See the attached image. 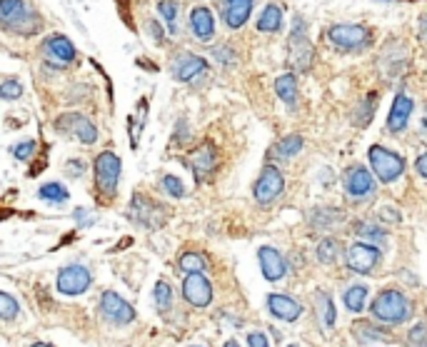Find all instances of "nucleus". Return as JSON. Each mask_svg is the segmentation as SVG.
<instances>
[{
	"label": "nucleus",
	"mask_w": 427,
	"mask_h": 347,
	"mask_svg": "<svg viewBox=\"0 0 427 347\" xmlns=\"http://www.w3.org/2000/svg\"><path fill=\"white\" fill-rule=\"evenodd\" d=\"M0 20L13 33L30 36L40 28V18L28 0H0Z\"/></svg>",
	"instance_id": "nucleus-1"
},
{
	"label": "nucleus",
	"mask_w": 427,
	"mask_h": 347,
	"mask_svg": "<svg viewBox=\"0 0 427 347\" xmlns=\"http://www.w3.org/2000/svg\"><path fill=\"white\" fill-rule=\"evenodd\" d=\"M370 310L380 323H407L412 318V302L400 290H382Z\"/></svg>",
	"instance_id": "nucleus-2"
},
{
	"label": "nucleus",
	"mask_w": 427,
	"mask_h": 347,
	"mask_svg": "<svg viewBox=\"0 0 427 347\" xmlns=\"http://www.w3.org/2000/svg\"><path fill=\"white\" fill-rule=\"evenodd\" d=\"M368 157H370V168H373V173L377 175L380 183H395V180L405 173L403 155L382 148V145H373Z\"/></svg>",
	"instance_id": "nucleus-3"
},
{
	"label": "nucleus",
	"mask_w": 427,
	"mask_h": 347,
	"mask_svg": "<svg viewBox=\"0 0 427 347\" xmlns=\"http://www.w3.org/2000/svg\"><path fill=\"white\" fill-rule=\"evenodd\" d=\"M120 170H123L120 157L115 153H110V150H105V153H100V155L95 157V185L107 198L118 192Z\"/></svg>",
	"instance_id": "nucleus-4"
},
{
	"label": "nucleus",
	"mask_w": 427,
	"mask_h": 347,
	"mask_svg": "<svg viewBox=\"0 0 427 347\" xmlns=\"http://www.w3.org/2000/svg\"><path fill=\"white\" fill-rule=\"evenodd\" d=\"M305 20L295 18V28H292L290 43H287V58H290V65L297 68V70H310L315 60V50L310 45L308 36H305Z\"/></svg>",
	"instance_id": "nucleus-5"
},
{
	"label": "nucleus",
	"mask_w": 427,
	"mask_h": 347,
	"mask_svg": "<svg viewBox=\"0 0 427 347\" xmlns=\"http://www.w3.org/2000/svg\"><path fill=\"white\" fill-rule=\"evenodd\" d=\"M327 38L340 50H362L373 43V33L365 25H332Z\"/></svg>",
	"instance_id": "nucleus-6"
},
{
	"label": "nucleus",
	"mask_w": 427,
	"mask_h": 347,
	"mask_svg": "<svg viewBox=\"0 0 427 347\" xmlns=\"http://www.w3.org/2000/svg\"><path fill=\"white\" fill-rule=\"evenodd\" d=\"M285 190V178L278 168H275L273 162H267L265 168H262L260 178H257L255 187H253V195L260 205H270L283 195Z\"/></svg>",
	"instance_id": "nucleus-7"
},
{
	"label": "nucleus",
	"mask_w": 427,
	"mask_h": 347,
	"mask_svg": "<svg viewBox=\"0 0 427 347\" xmlns=\"http://www.w3.org/2000/svg\"><path fill=\"white\" fill-rule=\"evenodd\" d=\"M128 215H130L133 222H137L142 228H160L167 220V210L160 208L158 203H153V200L142 198V195H135Z\"/></svg>",
	"instance_id": "nucleus-8"
},
{
	"label": "nucleus",
	"mask_w": 427,
	"mask_h": 347,
	"mask_svg": "<svg viewBox=\"0 0 427 347\" xmlns=\"http://www.w3.org/2000/svg\"><path fill=\"white\" fill-rule=\"evenodd\" d=\"M55 128H58L60 132H66V135H73V138H77L80 143L85 145H93L95 140H98V128L90 123L85 115L80 113H66L60 115L58 120H55Z\"/></svg>",
	"instance_id": "nucleus-9"
},
{
	"label": "nucleus",
	"mask_w": 427,
	"mask_h": 347,
	"mask_svg": "<svg viewBox=\"0 0 427 347\" xmlns=\"http://www.w3.org/2000/svg\"><path fill=\"white\" fill-rule=\"evenodd\" d=\"M90 270L83 268V265H68L58 272V282H55V288L58 293L63 295H83L85 290L90 288Z\"/></svg>",
	"instance_id": "nucleus-10"
},
{
	"label": "nucleus",
	"mask_w": 427,
	"mask_h": 347,
	"mask_svg": "<svg viewBox=\"0 0 427 347\" xmlns=\"http://www.w3.org/2000/svg\"><path fill=\"white\" fill-rule=\"evenodd\" d=\"M375 178L370 175L368 168H362V165H352V168H347V173H345V192L350 195L352 200H365L370 198L375 192Z\"/></svg>",
	"instance_id": "nucleus-11"
},
{
	"label": "nucleus",
	"mask_w": 427,
	"mask_h": 347,
	"mask_svg": "<svg viewBox=\"0 0 427 347\" xmlns=\"http://www.w3.org/2000/svg\"><path fill=\"white\" fill-rule=\"evenodd\" d=\"M183 295L193 307H208L213 302V285L202 272H190L183 282Z\"/></svg>",
	"instance_id": "nucleus-12"
},
{
	"label": "nucleus",
	"mask_w": 427,
	"mask_h": 347,
	"mask_svg": "<svg viewBox=\"0 0 427 347\" xmlns=\"http://www.w3.org/2000/svg\"><path fill=\"white\" fill-rule=\"evenodd\" d=\"M100 310H103V315L115 325H128L135 320V310H133V305L130 302H125V300L120 298L118 293H113V290L103 293Z\"/></svg>",
	"instance_id": "nucleus-13"
},
{
	"label": "nucleus",
	"mask_w": 427,
	"mask_h": 347,
	"mask_svg": "<svg viewBox=\"0 0 427 347\" xmlns=\"http://www.w3.org/2000/svg\"><path fill=\"white\" fill-rule=\"evenodd\" d=\"M380 258H382V252L375 245H368V242H355V245L347 247V268L352 272H362L365 275V272L375 270Z\"/></svg>",
	"instance_id": "nucleus-14"
},
{
	"label": "nucleus",
	"mask_w": 427,
	"mask_h": 347,
	"mask_svg": "<svg viewBox=\"0 0 427 347\" xmlns=\"http://www.w3.org/2000/svg\"><path fill=\"white\" fill-rule=\"evenodd\" d=\"M208 70V63L193 53H180L172 63V75L180 80V83H193L195 78H200L202 72Z\"/></svg>",
	"instance_id": "nucleus-15"
},
{
	"label": "nucleus",
	"mask_w": 427,
	"mask_h": 347,
	"mask_svg": "<svg viewBox=\"0 0 427 347\" xmlns=\"http://www.w3.org/2000/svg\"><path fill=\"white\" fill-rule=\"evenodd\" d=\"M267 310L273 312V318L283 320V323H295L303 315V305L295 302L290 295H267Z\"/></svg>",
	"instance_id": "nucleus-16"
},
{
	"label": "nucleus",
	"mask_w": 427,
	"mask_h": 347,
	"mask_svg": "<svg viewBox=\"0 0 427 347\" xmlns=\"http://www.w3.org/2000/svg\"><path fill=\"white\" fill-rule=\"evenodd\" d=\"M257 260H260L262 275H265V280H270V282H278L280 277H285V272H287V263H285V258L275 250V247H267V245L260 247Z\"/></svg>",
	"instance_id": "nucleus-17"
},
{
	"label": "nucleus",
	"mask_w": 427,
	"mask_h": 347,
	"mask_svg": "<svg viewBox=\"0 0 427 347\" xmlns=\"http://www.w3.org/2000/svg\"><path fill=\"white\" fill-rule=\"evenodd\" d=\"M190 165H193V173H195L197 183L208 178V175L218 168V153H215L213 145L210 143L200 145V148L193 153V157H190Z\"/></svg>",
	"instance_id": "nucleus-18"
},
{
	"label": "nucleus",
	"mask_w": 427,
	"mask_h": 347,
	"mask_svg": "<svg viewBox=\"0 0 427 347\" xmlns=\"http://www.w3.org/2000/svg\"><path fill=\"white\" fill-rule=\"evenodd\" d=\"M412 108H415V105H412V100L400 93V95L395 98V102H392L390 115H387V130H390V132H403L405 128H407V123H410Z\"/></svg>",
	"instance_id": "nucleus-19"
},
{
	"label": "nucleus",
	"mask_w": 427,
	"mask_h": 347,
	"mask_svg": "<svg viewBox=\"0 0 427 347\" xmlns=\"http://www.w3.org/2000/svg\"><path fill=\"white\" fill-rule=\"evenodd\" d=\"M250 13H253V0H225V23L227 28L237 30L248 23Z\"/></svg>",
	"instance_id": "nucleus-20"
},
{
	"label": "nucleus",
	"mask_w": 427,
	"mask_h": 347,
	"mask_svg": "<svg viewBox=\"0 0 427 347\" xmlns=\"http://www.w3.org/2000/svg\"><path fill=\"white\" fill-rule=\"evenodd\" d=\"M190 30L193 36L200 38V40H210L215 36V20H213V13L208 8H195L190 13Z\"/></svg>",
	"instance_id": "nucleus-21"
},
{
	"label": "nucleus",
	"mask_w": 427,
	"mask_h": 347,
	"mask_svg": "<svg viewBox=\"0 0 427 347\" xmlns=\"http://www.w3.org/2000/svg\"><path fill=\"white\" fill-rule=\"evenodd\" d=\"M45 53L60 63H73L75 60V48L66 36H53L45 40Z\"/></svg>",
	"instance_id": "nucleus-22"
},
{
	"label": "nucleus",
	"mask_w": 427,
	"mask_h": 347,
	"mask_svg": "<svg viewBox=\"0 0 427 347\" xmlns=\"http://www.w3.org/2000/svg\"><path fill=\"white\" fill-rule=\"evenodd\" d=\"M275 93L280 95V100L287 102L290 108H295L297 105V80L292 72H285V75H280L278 80H275Z\"/></svg>",
	"instance_id": "nucleus-23"
},
{
	"label": "nucleus",
	"mask_w": 427,
	"mask_h": 347,
	"mask_svg": "<svg viewBox=\"0 0 427 347\" xmlns=\"http://www.w3.org/2000/svg\"><path fill=\"white\" fill-rule=\"evenodd\" d=\"M343 220V210L338 208H320V210H313L310 213V225L313 228H320V230H327L332 225H338Z\"/></svg>",
	"instance_id": "nucleus-24"
},
{
	"label": "nucleus",
	"mask_w": 427,
	"mask_h": 347,
	"mask_svg": "<svg viewBox=\"0 0 427 347\" xmlns=\"http://www.w3.org/2000/svg\"><path fill=\"white\" fill-rule=\"evenodd\" d=\"M280 28H283V10L275 3H270L260 13V18H257V30H262V33H275Z\"/></svg>",
	"instance_id": "nucleus-25"
},
{
	"label": "nucleus",
	"mask_w": 427,
	"mask_h": 347,
	"mask_svg": "<svg viewBox=\"0 0 427 347\" xmlns=\"http://www.w3.org/2000/svg\"><path fill=\"white\" fill-rule=\"evenodd\" d=\"M355 335L360 342H377V340H390V332L382 327H375L373 323H365V320H360V325L355 327Z\"/></svg>",
	"instance_id": "nucleus-26"
},
{
	"label": "nucleus",
	"mask_w": 427,
	"mask_h": 347,
	"mask_svg": "<svg viewBox=\"0 0 427 347\" xmlns=\"http://www.w3.org/2000/svg\"><path fill=\"white\" fill-rule=\"evenodd\" d=\"M158 13H160L163 20H165L167 30L175 36V33H178V18H180L178 3H175V0H160V3H158Z\"/></svg>",
	"instance_id": "nucleus-27"
},
{
	"label": "nucleus",
	"mask_w": 427,
	"mask_h": 347,
	"mask_svg": "<svg viewBox=\"0 0 427 347\" xmlns=\"http://www.w3.org/2000/svg\"><path fill=\"white\" fill-rule=\"evenodd\" d=\"M303 150V138L300 135H287L285 140H280L278 145L273 148V155H278V157H292V155H297Z\"/></svg>",
	"instance_id": "nucleus-28"
},
{
	"label": "nucleus",
	"mask_w": 427,
	"mask_h": 347,
	"mask_svg": "<svg viewBox=\"0 0 427 347\" xmlns=\"http://www.w3.org/2000/svg\"><path fill=\"white\" fill-rule=\"evenodd\" d=\"M365 300H368V288L365 285H352L345 293V307L350 312H360L365 307Z\"/></svg>",
	"instance_id": "nucleus-29"
},
{
	"label": "nucleus",
	"mask_w": 427,
	"mask_h": 347,
	"mask_svg": "<svg viewBox=\"0 0 427 347\" xmlns=\"http://www.w3.org/2000/svg\"><path fill=\"white\" fill-rule=\"evenodd\" d=\"M317 315H320V323L327 330L335 325V305H332V300L327 293H317Z\"/></svg>",
	"instance_id": "nucleus-30"
},
{
	"label": "nucleus",
	"mask_w": 427,
	"mask_h": 347,
	"mask_svg": "<svg viewBox=\"0 0 427 347\" xmlns=\"http://www.w3.org/2000/svg\"><path fill=\"white\" fill-rule=\"evenodd\" d=\"M355 233L362 240H370V242H387V233L380 225H375V222H357Z\"/></svg>",
	"instance_id": "nucleus-31"
},
{
	"label": "nucleus",
	"mask_w": 427,
	"mask_h": 347,
	"mask_svg": "<svg viewBox=\"0 0 427 347\" xmlns=\"http://www.w3.org/2000/svg\"><path fill=\"white\" fill-rule=\"evenodd\" d=\"M375 100H377V93H370L365 100L357 105V110H355V125H360V128H365L373 120V113H375Z\"/></svg>",
	"instance_id": "nucleus-32"
},
{
	"label": "nucleus",
	"mask_w": 427,
	"mask_h": 347,
	"mask_svg": "<svg viewBox=\"0 0 427 347\" xmlns=\"http://www.w3.org/2000/svg\"><path fill=\"white\" fill-rule=\"evenodd\" d=\"M180 270H185V272H205V268H208V263H205V258L202 255H197V252H185L183 258L178 260Z\"/></svg>",
	"instance_id": "nucleus-33"
},
{
	"label": "nucleus",
	"mask_w": 427,
	"mask_h": 347,
	"mask_svg": "<svg viewBox=\"0 0 427 347\" xmlns=\"http://www.w3.org/2000/svg\"><path fill=\"white\" fill-rule=\"evenodd\" d=\"M38 195H40L43 200H50V203H66L68 200V190L60 183H47V185H43L40 190H38Z\"/></svg>",
	"instance_id": "nucleus-34"
},
{
	"label": "nucleus",
	"mask_w": 427,
	"mask_h": 347,
	"mask_svg": "<svg viewBox=\"0 0 427 347\" xmlns=\"http://www.w3.org/2000/svg\"><path fill=\"white\" fill-rule=\"evenodd\" d=\"M153 295H155V305H158V310H163V312L170 310V305H172V290H170V285H167L165 280L155 282Z\"/></svg>",
	"instance_id": "nucleus-35"
},
{
	"label": "nucleus",
	"mask_w": 427,
	"mask_h": 347,
	"mask_svg": "<svg viewBox=\"0 0 427 347\" xmlns=\"http://www.w3.org/2000/svg\"><path fill=\"white\" fill-rule=\"evenodd\" d=\"M338 252H340V245H338V240H320V245H317V260L320 263H335L338 260Z\"/></svg>",
	"instance_id": "nucleus-36"
},
{
	"label": "nucleus",
	"mask_w": 427,
	"mask_h": 347,
	"mask_svg": "<svg viewBox=\"0 0 427 347\" xmlns=\"http://www.w3.org/2000/svg\"><path fill=\"white\" fill-rule=\"evenodd\" d=\"M18 302L10 298L8 293H0V318L6 320V323H10V320L18 318Z\"/></svg>",
	"instance_id": "nucleus-37"
},
{
	"label": "nucleus",
	"mask_w": 427,
	"mask_h": 347,
	"mask_svg": "<svg viewBox=\"0 0 427 347\" xmlns=\"http://www.w3.org/2000/svg\"><path fill=\"white\" fill-rule=\"evenodd\" d=\"M20 95H23V85L18 80H6V83L0 85V98L3 100H15Z\"/></svg>",
	"instance_id": "nucleus-38"
},
{
	"label": "nucleus",
	"mask_w": 427,
	"mask_h": 347,
	"mask_svg": "<svg viewBox=\"0 0 427 347\" xmlns=\"http://www.w3.org/2000/svg\"><path fill=\"white\" fill-rule=\"evenodd\" d=\"M163 187L170 192L172 198H183L185 195V185L180 183V178H175V175H165V178H163Z\"/></svg>",
	"instance_id": "nucleus-39"
},
{
	"label": "nucleus",
	"mask_w": 427,
	"mask_h": 347,
	"mask_svg": "<svg viewBox=\"0 0 427 347\" xmlns=\"http://www.w3.org/2000/svg\"><path fill=\"white\" fill-rule=\"evenodd\" d=\"M33 150H36V140H23L20 145L13 148V155L18 157V160H28L33 155Z\"/></svg>",
	"instance_id": "nucleus-40"
},
{
	"label": "nucleus",
	"mask_w": 427,
	"mask_h": 347,
	"mask_svg": "<svg viewBox=\"0 0 427 347\" xmlns=\"http://www.w3.org/2000/svg\"><path fill=\"white\" fill-rule=\"evenodd\" d=\"M427 342V327L425 325H415L410 330V345H425Z\"/></svg>",
	"instance_id": "nucleus-41"
},
{
	"label": "nucleus",
	"mask_w": 427,
	"mask_h": 347,
	"mask_svg": "<svg viewBox=\"0 0 427 347\" xmlns=\"http://www.w3.org/2000/svg\"><path fill=\"white\" fill-rule=\"evenodd\" d=\"M215 58L223 60L225 65H232V63H237V55L232 53V50L227 48V45H223V48H215Z\"/></svg>",
	"instance_id": "nucleus-42"
},
{
	"label": "nucleus",
	"mask_w": 427,
	"mask_h": 347,
	"mask_svg": "<svg viewBox=\"0 0 427 347\" xmlns=\"http://www.w3.org/2000/svg\"><path fill=\"white\" fill-rule=\"evenodd\" d=\"M248 345L250 347H270V342H267V337L262 335V332H253V335L248 337Z\"/></svg>",
	"instance_id": "nucleus-43"
},
{
	"label": "nucleus",
	"mask_w": 427,
	"mask_h": 347,
	"mask_svg": "<svg viewBox=\"0 0 427 347\" xmlns=\"http://www.w3.org/2000/svg\"><path fill=\"white\" fill-rule=\"evenodd\" d=\"M68 173H70V175H83L85 173V162L83 160H70V162H68Z\"/></svg>",
	"instance_id": "nucleus-44"
},
{
	"label": "nucleus",
	"mask_w": 427,
	"mask_h": 347,
	"mask_svg": "<svg viewBox=\"0 0 427 347\" xmlns=\"http://www.w3.org/2000/svg\"><path fill=\"white\" fill-rule=\"evenodd\" d=\"M380 217H385L387 222H400V213H395V210H390V208L380 210Z\"/></svg>",
	"instance_id": "nucleus-45"
},
{
	"label": "nucleus",
	"mask_w": 427,
	"mask_h": 347,
	"mask_svg": "<svg viewBox=\"0 0 427 347\" xmlns=\"http://www.w3.org/2000/svg\"><path fill=\"white\" fill-rule=\"evenodd\" d=\"M415 168H417V173H420L422 178H427V153H422V155L417 157Z\"/></svg>",
	"instance_id": "nucleus-46"
},
{
	"label": "nucleus",
	"mask_w": 427,
	"mask_h": 347,
	"mask_svg": "<svg viewBox=\"0 0 427 347\" xmlns=\"http://www.w3.org/2000/svg\"><path fill=\"white\" fill-rule=\"evenodd\" d=\"M420 38L427 43V13L425 15H420Z\"/></svg>",
	"instance_id": "nucleus-47"
},
{
	"label": "nucleus",
	"mask_w": 427,
	"mask_h": 347,
	"mask_svg": "<svg viewBox=\"0 0 427 347\" xmlns=\"http://www.w3.org/2000/svg\"><path fill=\"white\" fill-rule=\"evenodd\" d=\"M225 347H240V342H235V340H230V342H225Z\"/></svg>",
	"instance_id": "nucleus-48"
},
{
	"label": "nucleus",
	"mask_w": 427,
	"mask_h": 347,
	"mask_svg": "<svg viewBox=\"0 0 427 347\" xmlns=\"http://www.w3.org/2000/svg\"><path fill=\"white\" fill-rule=\"evenodd\" d=\"M30 347H53V345H47V342H36V345H30Z\"/></svg>",
	"instance_id": "nucleus-49"
},
{
	"label": "nucleus",
	"mask_w": 427,
	"mask_h": 347,
	"mask_svg": "<svg viewBox=\"0 0 427 347\" xmlns=\"http://www.w3.org/2000/svg\"><path fill=\"white\" fill-rule=\"evenodd\" d=\"M422 128H425V132H427V115H425V123H422Z\"/></svg>",
	"instance_id": "nucleus-50"
},
{
	"label": "nucleus",
	"mask_w": 427,
	"mask_h": 347,
	"mask_svg": "<svg viewBox=\"0 0 427 347\" xmlns=\"http://www.w3.org/2000/svg\"><path fill=\"white\" fill-rule=\"evenodd\" d=\"M287 347H297V345H287Z\"/></svg>",
	"instance_id": "nucleus-51"
}]
</instances>
